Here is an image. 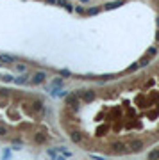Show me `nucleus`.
I'll return each mask as SVG.
<instances>
[{"label": "nucleus", "mask_w": 159, "mask_h": 160, "mask_svg": "<svg viewBox=\"0 0 159 160\" xmlns=\"http://www.w3.org/2000/svg\"><path fill=\"white\" fill-rule=\"evenodd\" d=\"M145 146V142L141 140V139H134V140H131V144H129V149L132 151V153H139L141 149Z\"/></svg>", "instance_id": "obj_1"}, {"label": "nucleus", "mask_w": 159, "mask_h": 160, "mask_svg": "<svg viewBox=\"0 0 159 160\" xmlns=\"http://www.w3.org/2000/svg\"><path fill=\"white\" fill-rule=\"evenodd\" d=\"M66 105H70L74 110H79V96L77 94H66Z\"/></svg>", "instance_id": "obj_2"}, {"label": "nucleus", "mask_w": 159, "mask_h": 160, "mask_svg": "<svg viewBox=\"0 0 159 160\" xmlns=\"http://www.w3.org/2000/svg\"><path fill=\"white\" fill-rule=\"evenodd\" d=\"M45 80H47V73H45V71H36V73L32 75V84L34 85L43 84Z\"/></svg>", "instance_id": "obj_3"}, {"label": "nucleus", "mask_w": 159, "mask_h": 160, "mask_svg": "<svg viewBox=\"0 0 159 160\" xmlns=\"http://www.w3.org/2000/svg\"><path fill=\"white\" fill-rule=\"evenodd\" d=\"M111 148L115 153H125V144L122 142V140H116V142H113L111 144Z\"/></svg>", "instance_id": "obj_4"}, {"label": "nucleus", "mask_w": 159, "mask_h": 160, "mask_svg": "<svg viewBox=\"0 0 159 160\" xmlns=\"http://www.w3.org/2000/svg\"><path fill=\"white\" fill-rule=\"evenodd\" d=\"M81 96H82V100L84 101H93L95 100V91H84V93H81Z\"/></svg>", "instance_id": "obj_5"}, {"label": "nucleus", "mask_w": 159, "mask_h": 160, "mask_svg": "<svg viewBox=\"0 0 159 160\" xmlns=\"http://www.w3.org/2000/svg\"><path fill=\"white\" fill-rule=\"evenodd\" d=\"M0 62L13 64V62H14V57H13V55H7V53H0Z\"/></svg>", "instance_id": "obj_6"}, {"label": "nucleus", "mask_w": 159, "mask_h": 160, "mask_svg": "<svg viewBox=\"0 0 159 160\" xmlns=\"http://www.w3.org/2000/svg\"><path fill=\"white\" fill-rule=\"evenodd\" d=\"M123 4V0H116V2H109V4H106L104 5V9L106 11H111V9H116V7H120Z\"/></svg>", "instance_id": "obj_7"}, {"label": "nucleus", "mask_w": 159, "mask_h": 160, "mask_svg": "<svg viewBox=\"0 0 159 160\" xmlns=\"http://www.w3.org/2000/svg\"><path fill=\"white\" fill-rule=\"evenodd\" d=\"M47 140V133H43V132H38L36 135H34V142L36 144H43Z\"/></svg>", "instance_id": "obj_8"}, {"label": "nucleus", "mask_w": 159, "mask_h": 160, "mask_svg": "<svg viewBox=\"0 0 159 160\" xmlns=\"http://www.w3.org/2000/svg\"><path fill=\"white\" fill-rule=\"evenodd\" d=\"M70 139H72V142H81V140H82V135H81V132L72 130V132H70Z\"/></svg>", "instance_id": "obj_9"}, {"label": "nucleus", "mask_w": 159, "mask_h": 160, "mask_svg": "<svg viewBox=\"0 0 159 160\" xmlns=\"http://www.w3.org/2000/svg\"><path fill=\"white\" fill-rule=\"evenodd\" d=\"M32 110H34V112H40V114H41V112H43V103H41V101H40V100H36V101H32Z\"/></svg>", "instance_id": "obj_10"}, {"label": "nucleus", "mask_w": 159, "mask_h": 160, "mask_svg": "<svg viewBox=\"0 0 159 160\" xmlns=\"http://www.w3.org/2000/svg\"><path fill=\"white\" fill-rule=\"evenodd\" d=\"M149 160H159V148H156V149H152L149 153V157H147Z\"/></svg>", "instance_id": "obj_11"}, {"label": "nucleus", "mask_w": 159, "mask_h": 160, "mask_svg": "<svg viewBox=\"0 0 159 160\" xmlns=\"http://www.w3.org/2000/svg\"><path fill=\"white\" fill-rule=\"evenodd\" d=\"M27 80H29V75H21V76H18V78H13L14 84H25Z\"/></svg>", "instance_id": "obj_12"}, {"label": "nucleus", "mask_w": 159, "mask_h": 160, "mask_svg": "<svg viewBox=\"0 0 159 160\" xmlns=\"http://www.w3.org/2000/svg\"><path fill=\"white\" fill-rule=\"evenodd\" d=\"M149 62H150V57H149V55H145V57L138 62V66H139V68H143V66H149Z\"/></svg>", "instance_id": "obj_13"}, {"label": "nucleus", "mask_w": 159, "mask_h": 160, "mask_svg": "<svg viewBox=\"0 0 159 160\" xmlns=\"http://www.w3.org/2000/svg\"><path fill=\"white\" fill-rule=\"evenodd\" d=\"M156 53H157V48H156V46H150L149 50H147V55H149V57H154Z\"/></svg>", "instance_id": "obj_14"}, {"label": "nucleus", "mask_w": 159, "mask_h": 160, "mask_svg": "<svg viewBox=\"0 0 159 160\" xmlns=\"http://www.w3.org/2000/svg\"><path fill=\"white\" fill-rule=\"evenodd\" d=\"M52 84H54V87H63V78H55Z\"/></svg>", "instance_id": "obj_15"}, {"label": "nucleus", "mask_w": 159, "mask_h": 160, "mask_svg": "<svg viewBox=\"0 0 159 160\" xmlns=\"http://www.w3.org/2000/svg\"><path fill=\"white\" fill-rule=\"evenodd\" d=\"M59 75H61V76H64V78H68V76H70V71H68V69H61V71H59Z\"/></svg>", "instance_id": "obj_16"}, {"label": "nucleus", "mask_w": 159, "mask_h": 160, "mask_svg": "<svg viewBox=\"0 0 159 160\" xmlns=\"http://www.w3.org/2000/svg\"><path fill=\"white\" fill-rule=\"evenodd\" d=\"M0 78H2L4 82H13V76H11V75H4V76H0Z\"/></svg>", "instance_id": "obj_17"}, {"label": "nucleus", "mask_w": 159, "mask_h": 160, "mask_svg": "<svg viewBox=\"0 0 159 160\" xmlns=\"http://www.w3.org/2000/svg\"><path fill=\"white\" fill-rule=\"evenodd\" d=\"M138 68H139L138 64H132V66H129V68H127V71H129V73H131V71H136Z\"/></svg>", "instance_id": "obj_18"}, {"label": "nucleus", "mask_w": 159, "mask_h": 160, "mask_svg": "<svg viewBox=\"0 0 159 160\" xmlns=\"http://www.w3.org/2000/svg\"><path fill=\"white\" fill-rule=\"evenodd\" d=\"M6 133H7V128H6V126H2V125H0V137H4Z\"/></svg>", "instance_id": "obj_19"}, {"label": "nucleus", "mask_w": 159, "mask_h": 160, "mask_svg": "<svg viewBox=\"0 0 159 160\" xmlns=\"http://www.w3.org/2000/svg\"><path fill=\"white\" fill-rule=\"evenodd\" d=\"M98 7H93V9H88V14H98Z\"/></svg>", "instance_id": "obj_20"}, {"label": "nucleus", "mask_w": 159, "mask_h": 160, "mask_svg": "<svg viewBox=\"0 0 159 160\" xmlns=\"http://www.w3.org/2000/svg\"><path fill=\"white\" fill-rule=\"evenodd\" d=\"M16 69H18L20 73H23V71H25V66H23V64H16Z\"/></svg>", "instance_id": "obj_21"}, {"label": "nucleus", "mask_w": 159, "mask_h": 160, "mask_svg": "<svg viewBox=\"0 0 159 160\" xmlns=\"http://www.w3.org/2000/svg\"><path fill=\"white\" fill-rule=\"evenodd\" d=\"M47 153H48V155H50V157H55V155H57V149H48V151H47Z\"/></svg>", "instance_id": "obj_22"}, {"label": "nucleus", "mask_w": 159, "mask_h": 160, "mask_svg": "<svg viewBox=\"0 0 159 160\" xmlns=\"http://www.w3.org/2000/svg\"><path fill=\"white\" fill-rule=\"evenodd\" d=\"M9 157H11V151H6L4 157H2V160H9Z\"/></svg>", "instance_id": "obj_23"}, {"label": "nucleus", "mask_w": 159, "mask_h": 160, "mask_svg": "<svg viewBox=\"0 0 159 160\" xmlns=\"http://www.w3.org/2000/svg\"><path fill=\"white\" fill-rule=\"evenodd\" d=\"M91 158H95V160H104L106 157H98V155H91Z\"/></svg>", "instance_id": "obj_24"}, {"label": "nucleus", "mask_w": 159, "mask_h": 160, "mask_svg": "<svg viewBox=\"0 0 159 160\" xmlns=\"http://www.w3.org/2000/svg\"><path fill=\"white\" fill-rule=\"evenodd\" d=\"M75 11H77V12H79V14H82V12H86V11L82 9V7H75Z\"/></svg>", "instance_id": "obj_25"}, {"label": "nucleus", "mask_w": 159, "mask_h": 160, "mask_svg": "<svg viewBox=\"0 0 159 160\" xmlns=\"http://www.w3.org/2000/svg\"><path fill=\"white\" fill-rule=\"evenodd\" d=\"M54 160H64V157H59V155H55V157H54Z\"/></svg>", "instance_id": "obj_26"}, {"label": "nucleus", "mask_w": 159, "mask_h": 160, "mask_svg": "<svg viewBox=\"0 0 159 160\" xmlns=\"http://www.w3.org/2000/svg\"><path fill=\"white\" fill-rule=\"evenodd\" d=\"M47 4H57V0H47Z\"/></svg>", "instance_id": "obj_27"}, {"label": "nucleus", "mask_w": 159, "mask_h": 160, "mask_svg": "<svg viewBox=\"0 0 159 160\" xmlns=\"http://www.w3.org/2000/svg\"><path fill=\"white\" fill-rule=\"evenodd\" d=\"M81 2H82V4H89V0H81Z\"/></svg>", "instance_id": "obj_28"}, {"label": "nucleus", "mask_w": 159, "mask_h": 160, "mask_svg": "<svg viewBox=\"0 0 159 160\" xmlns=\"http://www.w3.org/2000/svg\"><path fill=\"white\" fill-rule=\"evenodd\" d=\"M157 27H159V16H157Z\"/></svg>", "instance_id": "obj_29"}]
</instances>
